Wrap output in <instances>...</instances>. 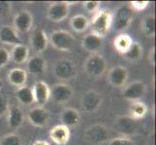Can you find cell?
Wrapping results in <instances>:
<instances>
[{
	"instance_id": "obj_1",
	"label": "cell",
	"mask_w": 156,
	"mask_h": 145,
	"mask_svg": "<svg viewBox=\"0 0 156 145\" xmlns=\"http://www.w3.org/2000/svg\"><path fill=\"white\" fill-rule=\"evenodd\" d=\"M112 25V13L107 9L97 11L91 20H89L90 33L95 34L101 38L109 33Z\"/></svg>"
},
{
	"instance_id": "obj_2",
	"label": "cell",
	"mask_w": 156,
	"mask_h": 145,
	"mask_svg": "<svg viewBox=\"0 0 156 145\" xmlns=\"http://www.w3.org/2000/svg\"><path fill=\"white\" fill-rule=\"evenodd\" d=\"M49 42L56 50L70 52L72 51L77 41L71 32L67 30H55L51 32Z\"/></svg>"
},
{
	"instance_id": "obj_3",
	"label": "cell",
	"mask_w": 156,
	"mask_h": 145,
	"mask_svg": "<svg viewBox=\"0 0 156 145\" xmlns=\"http://www.w3.org/2000/svg\"><path fill=\"white\" fill-rule=\"evenodd\" d=\"M108 63L103 55L96 53L90 54L83 63V70L88 76L93 78H100L106 73Z\"/></svg>"
},
{
	"instance_id": "obj_4",
	"label": "cell",
	"mask_w": 156,
	"mask_h": 145,
	"mask_svg": "<svg viewBox=\"0 0 156 145\" xmlns=\"http://www.w3.org/2000/svg\"><path fill=\"white\" fill-rule=\"evenodd\" d=\"M52 72L55 77L61 81H68L77 77L78 69L76 64L70 59H60L53 65Z\"/></svg>"
},
{
	"instance_id": "obj_5",
	"label": "cell",
	"mask_w": 156,
	"mask_h": 145,
	"mask_svg": "<svg viewBox=\"0 0 156 145\" xmlns=\"http://www.w3.org/2000/svg\"><path fill=\"white\" fill-rule=\"evenodd\" d=\"M134 12L129 7V5H122L119 6L115 14H112V27L116 32L122 33L130 26L133 20Z\"/></svg>"
},
{
	"instance_id": "obj_6",
	"label": "cell",
	"mask_w": 156,
	"mask_h": 145,
	"mask_svg": "<svg viewBox=\"0 0 156 145\" xmlns=\"http://www.w3.org/2000/svg\"><path fill=\"white\" fill-rule=\"evenodd\" d=\"M74 2L59 1L51 3L47 11V18L52 22H60L69 16V7Z\"/></svg>"
},
{
	"instance_id": "obj_7",
	"label": "cell",
	"mask_w": 156,
	"mask_h": 145,
	"mask_svg": "<svg viewBox=\"0 0 156 145\" xmlns=\"http://www.w3.org/2000/svg\"><path fill=\"white\" fill-rule=\"evenodd\" d=\"M83 136L85 140L92 144H101L108 140L109 138V131L108 129L101 124H95L89 126L84 131Z\"/></svg>"
},
{
	"instance_id": "obj_8",
	"label": "cell",
	"mask_w": 156,
	"mask_h": 145,
	"mask_svg": "<svg viewBox=\"0 0 156 145\" xmlns=\"http://www.w3.org/2000/svg\"><path fill=\"white\" fill-rule=\"evenodd\" d=\"M147 84L142 80H135V81L128 84L127 86L123 89L122 96L125 100L129 102H137L140 101L144 94L147 93Z\"/></svg>"
},
{
	"instance_id": "obj_9",
	"label": "cell",
	"mask_w": 156,
	"mask_h": 145,
	"mask_svg": "<svg viewBox=\"0 0 156 145\" xmlns=\"http://www.w3.org/2000/svg\"><path fill=\"white\" fill-rule=\"evenodd\" d=\"M32 26H33V16L28 10H21L14 17L13 28L18 33H27Z\"/></svg>"
},
{
	"instance_id": "obj_10",
	"label": "cell",
	"mask_w": 156,
	"mask_h": 145,
	"mask_svg": "<svg viewBox=\"0 0 156 145\" xmlns=\"http://www.w3.org/2000/svg\"><path fill=\"white\" fill-rule=\"evenodd\" d=\"M102 103H103V97L94 90L85 92L82 97V101H80L83 109L87 113L95 112L102 105Z\"/></svg>"
},
{
	"instance_id": "obj_11",
	"label": "cell",
	"mask_w": 156,
	"mask_h": 145,
	"mask_svg": "<svg viewBox=\"0 0 156 145\" xmlns=\"http://www.w3.org/2000/svg\"><path fill=\"white\" fill-rule=\"evenodd\" d=\"M73 94V88L66 83H57L51 89V98L57 104L67 103L72 99Z\"/></svg>"
},
{
	"instance_id": "obj_12",
	"label": "cell",
	"mask_w": 156,
	"mask_h": 145,
	"mask_svg": "<svg viewBox=\"0 0 156 145\" xmlns=\"http://www.w3.org/2000/svg\"><path fill=\"white\" fill-rule=\"evenodd\" d=\"M129 77L128 70L123 66L112 67L108 73V80L112 86L116 88L123 87L127 82Z\"/></svg>"
},
{
	"instance_id": "obj_13",
	"label": "cell",
	"mask_w": 156,
	"mask_h": 145,
	"mask_svg": "<svg viewBox=\"0 0 156 145\" xmlns=\"http://www.w3.org/2000/svg\"><path fill=\"white\" fill-rule=\"evenodd\" d=\"M50 118V113L44 106H36L31 109L27 113V120L32 126L43 128L47 125Z\"/></svg>"
},
{
	"instance_id": "obj_14",
	"label": "cell",
	"mask_w": 156,
	"mask_h": 145,
	"mask_svg": "<svg viewBox=\"0 0 156 145\" xmlns=\"http://www.w3.org/2000/svg\"><path fill=\"white\" fill-rule=\"evenodd\" d=\"M32 91H33L34 102L38 106H44L51 98V88L43 80L35 82L32 87Z\"/></svg>"
},
{
	"instance_id": "obj_15",
	"label": "cell",
	"mask_w": 156,
	"mask_h": 145,
	"mask_svg": "<svg viewBox=\"0 0 156 145\" xmlns=\"http://www.w3.org/2000/svg\"><path fill=\"white\" fill-rule=\"evenodd\" d=\"M104 45V38L92 34L87 33L85 34L82 39V47L84 50L91 53V54H96L98 51L103 47Z\"/></svg>"
},
{
	"instance_id": "obj_16",
	"label": "cell",
	"mask_w": 156,
	"mask_h": 145,
	"mask_svg": "<svg viewBox=\"0 0 156 145\" xmlns=\"http://www.w3.org/2000/svg\"><path fill=\"white\" fill-rule=\"evenodd\" d=\"M30 45L32 50L38 54L44 52L49 45V38H48L46 32L41 28L36 29L31 35Z\"/></svg>"
},
{
	"instance_id": "obj_17",
	"label": "cell",
	"mask_w": 156,
	"mask_h": 145,
	"mask_svg": "<svg viewBox=\"0 0 156 145\" xmlns=\"http://www.w3.org/2000/svg\"><path fill=\"white\" fill-rule=\"evenodd\" d=\"M0 43L3 45H10L14 47L23 44V41L18 32L13 28V26L3 25L0 28Z\"/></svg>"
},
{
	"instance_id": "obj_18",
	"label": "cell",
	"mask_w": 156,
	"mask_h": 145,
	"mask_svg": "<svg viewBox=\"0 0 156 145\" xmlns=\"http://www.w3.org/2000/svg\"><path fill=\"white\" fill-rule=\"evenodd\" d=\"M47 70V61L46 59L37 54L28 58L26 62V72L33 76H40L43 74Z\"/></svg>"
},
{
	"instance_id": "obj_19",
	"label": "cell",
	"mask_w": 156,
	"mask_h": 145,
	"mask_svg": "<svg viewBox=\"0 0 156 145\" xmlns=\"http://www.w3.org/2000/svg\"><path fill=\"white\" fill-rule=\"evenodd\" d=\"M71 136L70 129L64 125H56L50 131V137L51 141L57 145H66Z\"/></svg>"
},
{
	"instance_id": "obj_20",
	"label": "cell",
	"mask_w": 156,
	"mask_h": 145,
	"mask_svg": "<svg viewBox=\"0 0 156 145\" xmlns=\"http://www.w3.org/2000/svg\"><path fill=\"white\" fill-rule=\"evenodd\" d=\"M61 125L67 128L77 127L80 123V112L73 107H66L61 111L60 114Z\"/></svg>"
},
{
	"instance_id": "obj_21",
	"label": "cell",
	"mask_w": 156,
	"mask_h": 145,
	"mask_svg": "<svg viewBox=\"0 0 156 145\" xmlns=\"http://www.w3.org/2000/svg\"><path fill=\"white\" fill-rule=\"evenodd\" d=\"M115 126L117 130L123 135H131L137 130L138 122L129 115H123L117 117V119L115 120Z\"/></svg>"
},
{
	"instance_id": "obj_22",
	"label": "cell",
	"mask_w": 156,
	"mask_h": 145,
	"mask_svg": "<svg viewBox=\"0 0 156 145\" xmlns=\"http://www.w3.org/2000/svg\"><path fill=\"white\" fill-rule=\"evenodd\" d=\"M8 81L14 87L24 86L27 81V72L23 68H14L8 74Z\"/></svg>"
},
{
	"instance_id": "obj_23",
	"label": "cell",
	"mask_w": 156,
	"mask_h": 145,
	"mask_svg": "<svg viewBox=\"0 0 156 145\" xmlns=\"http://www.w3.org/2000/svg\"><path fill=\"white\" fill-rule=\"evenodd\" d=\"M7 123L9 128L13 130H17L23 125L24 120L23 112L18 106H10L7 113Z\"/></svg>"
},
{
	"instance_id": "obj_24",
	"label": "cell",
	"mask_w": 156,
	"mask_h": 145,
	"mask_svg": "<svg viewBox=\"0 0 156 145\" xmlns=\"http://www.w3.org/2000/svg\"><path fill=\"white\" fill-rule=\"evenodd\" d=\"M11 59L17 65H21L25 62H27L29 58V48L24 44H20L14 46L12 50L10 52Z\"/></svg>"
},
{
	"instance_id": "obj_25",
	"label": "cell",
	"mask_w": 156,
	"mask_h": 145,
	"mask_svg": "<svg viewBox=\"0 0 156 145\" xmlns=\"http://www.w3.org/2000/svg\"><path fill=\"white\" fill-rule=\"evenodd\" d=\"M148 112L147 105L141 101L133 102L129 106V116L134 120H141L146 117Z\"/></svg>"
},
{
	"instance_id": "obj_26",
	"label": "cell",
	"mask_w": 156,
	"mask_h": 145,
	"mask_svg": "<svg viewBox=\"0 0 156 145\" xmlns=\"http://www.w3.org/2000/svg\"><path fill=\"white\" fill-rule=\"evenodd\" d=\"M69 24L76 33H83L89 28V19L84 15H76L70 19Z\"/></svg>"
},
{
	"instance_id": "obj_27",
	"label": "cell",
	"mask_w": 156,
	"mask_h": 145,
	"mask_svg": "<svg viewBox=\"0 0 156 145\" xmlns=\"http://www.w3.org/2000/svg\"><path fill=\"white\" fill-rule=\"evenodd\" d=\"M16 97H17V100L23 105H30L35 103L32 87L26 86V85L16 90Z\"/></svg>"
},
{
	"instance_id": "obj_28",
	"label": "cell",
	"mask_w": 156,
	"mask_h": 145,
	"mask_svg": "<svg viewBox=\"0 0 156 145\" xmlns=\"http://www.w3.org/2000/svg\"><path fill=\"white\" fill-rule=\"evenodd\" d=\"M122 56L129 62H138L143 57V47L139 42H133L130 47L123 53Z\"/></svg>"
},
{
	"instance_id": "obj_29",
	"label": "cell",
	"mask_w": 156,
	"mask_h": 145,
	"mask_svg": "<svg viewBox=\"0 0 156 145\" xmlns=\"http://www.w3.org/2000/svg\"><path fill=\"white\" fill-rule=\"evenodd\" d=\"M133 42L134 41L128 34L119 33L114 39V47L117 52H119L120 54H123L130 47Z\"/></svg>"
},
{
	"instance_id": "obj_30",
	"label": "cell",
	"mask_w": 156,
	"mask_h": 145,
	"mask_svg": "<svg viewBox=\"0 0 156 145\" xmlns=\"http://www.w3.org/2000/svg\"><path fill=\"white\" fill-rule=\"evenodd\" d=\"M141 29L146 37L150 38L155 35V17L153 15H147L142 19Z\"/></svg>"
},
{
	"instance_id": "obj_31",
	"label": "cell",
	"mask_w": 156,
	"mask_h": 145,
	"mask_svg": "<svg viewBox=\"0 0 156 145\" xmlns=\"http://www.w3.org/2000/svg\"><path fill=\"white\" fill-rule=\"evenodd\" d=\"M0 145H23V140H21V137L18 136L17 133H12L4 136L1 138Z\"/></svg>"
},
{
	"instance_id": "obj_32",
	"label": "cell",
	"mask_w": 156,
	"mask_h": 145,
	"mask_svg": "<svg viewBox=\"0 0 156 145\" xmlns=\"http://www.w3.org/2000/svg\"><path fill=\"white\" fill-rule=\"evenodd\" d=\"M11 60L10 51L6 47H0V69L6 67Z\"/></svg>"
},
{
	"instance_id": "obj_33",
	"label": "cell",
	"mask_w": 156,
	"mask_h": 145,
	"mask_svg": "<svg viewBox=\"0 0 156 145\" xmlns=\"http://www.w3.org/2000/svg\"><path fill=\"white\" fill-rule=\"evenodd\" d=\"M9 109H10V105H9V101L7 99V97L0 93V118L7 115Z\"/></svg>"
},
{
	"instance_id": "obj_34",
	"label": "cell",
	"mask_w": 156,
	"mask_h": 145,
	"mask_svg": "<svg viewBox=\"0 0 156 145\" xmlns=\"http://www.w3.org/2000/svg\"><path fill=\"white\" fill-rule=\"evenodd\" d=\"M83 8L85 11H87L88 13H93L95 14L97 11L100 10V1H84L83 3Z\"/></svg>"
},
{
	"instance_id": "obj_35",
	"label": "cell",
	"mask_w": 156,
	"mask_h": 145,
	"mask_svg": "<svg viewBox=\"0 0 156 145\" xmlns=\"http://www.w3.org/2000/svg\"><path fill=\"white\" fill-rule=\"evenodd\" d=\"M149 5L148 1H131L129 7L132 9V11H136V12H142L144 11Z\"/></svg>"
},
{
	"instance_id": "obj_36",
	"label": "cell",
	"mask_w": 156,
	"mask_h": 145,
	"mask_svg": "<svg viewBox=\"0 0 156 145\" xmlns=\"http://www.w3.org/2000/svg\"><path fill=\"white\" fill-rule=\"evenodd\" d=\"M12 11V3L9 1H0V19L7 17Z\"/></svg>"
},
{
	"instance_id": "obj_37",
	"label": "cell",
	"mask_w": 156,
	"mask_h": 145,
	"mask_svg": "<svg viewBox=\"0 0 156 145\" xmlns=\"http://www.w3.org/2000/svg\"><path fill=\"white\" fill-rule=\"evenodd\" d=\"M109 145H134V143L128 137H116L112 139Z\"/></svg>"
},
{
	"instance_id": "obj_38",
	"label": "cell",
	"mask_w": 156,
	"mask_h": 145,
	"mask_svg": "<svg viewBox=\"0 0 156 145\" xmlns=\"http://www.w3.org/2000/svg\"><path fill=\"white\" fill-rule=\"evenodd\" d=\"M148 61L151 66H155V47H152L148 52Z\"/></svg>"
},
{
	"instance_id": "obj_39",
	"label": "cell",
	"mask_w": 156,
	"mask_h": 145,
	"mask_svg": "<svg viewBox=\"0 0 156 145\" xmlns=\"http://www.w3.org/2000/svg\"><path fill=\"white\" fill-rule=\"evenodd\" d=\"M32 145H51V144L46 140H36L32 143Z\"/></svg>"
},
{
	"instance_id": "obj_40",
	"label": "cell",
	"mask_w": 156,
	"mask_h": 145,
	"mask_svg": "<svg viewBox=\"0 0 156 145\" xmlns=\"http://www.w3.org/2000/svg\"><path fill=\"white\" fill-rule=\"evenodd\" d=\"M2 87H3V80L1 78H0V89H1Z\"/></svg>"
}]
</instances>
